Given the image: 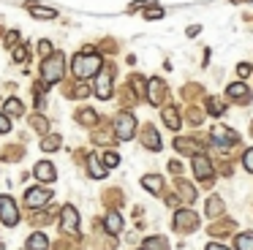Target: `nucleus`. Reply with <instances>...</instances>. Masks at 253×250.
Returning a JSON list of instances; mask_svg holds the SVG:
<instances>
[{
    "mask_svg": "<svg viewBox=\"0 0 253 250\" xmlns=\"http://www.w3.org/2000/svg\"><path fill=\"white\" fill-rule=\"evenodd\" d=\"M71 68H74V76L77 79H90V76H95L101 71V57L98 54H93V52H84V54H77L74 57V63H71Z\"/></svg>",
    "mask_w": 253,
    "mask_h": 250,
    "instance_id": "obj_1",
    "label": "nucleus"
},
{
    "mask_svg": "<svg viewBox=\"0 0 253 250\" xmlns=\"http://www.w3.org/2000/svg\"><path fill=\"white\" fill-rule=\"evenodd\" d=\"M63 65H66V57H63L60 52H52L49 57L44 60V65H41V74H44V82L46 87L55 84V82L63 79Z\"/></svg>",
    "mask_w": 253,
    "mask_h": 250,
    "instance_id": "obj_2",
    "label": "nucleus"
},
{
    "mask_svg": "<svg viewBox=\"0 0 253 250\" xmlns=\"http://www.w3.org/2000/svg\"><path fill=\"white\" fill-rule=\"evenodd\" d=\"M210 139H212V144L215 147H234L237 141H240V136L234 133V130H229V128H223V125H215L212 130H210Z\"/></svg>",
    "mask_w": 253,
    "mask_h": 250,
    "instance_id": "obj_3",
    "label": "nucleus"
},
{
    "mask_svg": "<svg viewBox=\"0 0 253 250\" xmlns=\"http://www.w3.org/2000/svg\"><path fill=\"white\" fill-rule=\"evenodd\" d=\"M0 217L6 226H17L19 223V212H17V204H14L11 196H0Z\"/></svg>",
    "mask_w": 253,
    "mask_h": 250,
    "instance_id": "obj_4",
    "label": "nucleus"
},
{
    "mask_svg": "<svg viewBox=\"0 0 253 250\" xmlns=\"http://www.w3.org/2000/svg\"><path fill=\"white\" fill-rule=\"evenodd\" d=\"M133 130H136V120H133L131 114H120V117L115 120V133L120 141H128L133 136Z\"/></svg>",
    "mask_w": 253,
    "mask_h": 250,
    "instance_id": "obj_5",
    "label": "nucleus"
},
{
    "mask_svg": "<svg viewBox=\"0 0 253 250\" xmlns=\"http://www.w3.org/2000/svg\"><path fill=\"white\" fill-rule=\"evenodd\" d=\"M52 199V190L46 188H30L28 193H25V207H30V209H39V207H46V201Z\"/></svg>",
    "mask_w": 253,
    "mask_h": 250,
    "instance_id": "obj_6",
    "label": "nucleus"
},
{
    "mask_svg": "<svg viewBox=\"0 0 253 250\" xmlns=\"http://www.w3.org/2000/svg\"><path fill=\"white\" fill-rule=\"evenodd\" d=\"M174 228H177V231H188V234H191V231H196V228H199V217L193 215L191 209H180L174 215Z\"/></svg>",
    "mask_w": 253,
    "mask_h": 250,
    "instance_id": "obj_7",
    "label": "nucleus"
},
{
    "mask_svg": "<svg viewBox=\"0 0 253 250\" xmlns=\"http://www.w3.org/2000/svg\"><path fill=\"white\" fill-rule=\"evenodd\" d=\"M60 228H63V231H77V228H79V215H77V209H74V207H63V212H60Z\"/></svg>",
    "mask_w": 253,
    "mask_h": 250,
    "instance_id": "obj_8",
    "label": "nucleus"
},
{
    "mask_svg": "<svg viewBox=\"0 0 253 250\" xmlns=\"http://www.w3.org/2000/svg\"><path fill=\"white\" fill-rule=\"evenodd\" d=\"M226 95L234 98L237 103H248V101H251V90H248V84H242V82H234V84L226 87Z\"/></svg>",
    "mask_w": 253,
    "mask_h": 250,
    "instance_id": "obj_9",
    "label": "nucleus"
},
{
    "mask_svg": "<svg viewBox=\"0 0 253 250\" xmlns=\"http://www.w3.org/2000/svg\"><path fill=\"white\" fill-rule=\"evenodd\" d=\"M193 174H196V179H210L212 177V163L204 155H196L193 158Z\"/></svg>",
    "mask_w": 253,
    "mask_h": 250,
    "instance_id": "obj_10",
    "label": "nucleus"
},
{
    "mask_svg": "<svg viewBox=\"0 0 253 250\" xmlns=\"http://www.w3.org/2000/svg\"><path fill=\"white\" fill-rule=\"evenodd\" d=\"M95 95L104 98V101L112 95V76L109 74H98V82H95Z\"/></svg>",
    "mask_w": 253,
    "mask_h": 250,
    "instance_id": "obj_11",
    "label": "nucleus"
},
{
    "mask_svg": "<svg viewBox=\"0 0 253 250\" xmlns=\"http://www.w3.org/2000/svg\"><path fill=\"white\" fill-rule=\"evenodd\" d=\"M36 177H39L41 182H52V179L57 177V171H55L52 163H39V166H36Z\"/></svg>",
    "mask_w": 253,
    "mask_h": 250,
    "instance_id": "obj_12",
    "label": "nucleus"
},
{
    "mask_svg": "<svg viewBox=\"0 0 253 250\" xmlns=\"http://www.w3.org/2000/svg\"><path fill=\"white\" fill-rule=\"evenodd\" d=\"M164 123L169 125L171 130H180L182 120H180V114H177V109H174V106H166V109H164Z\"/></svg>",
    "mask_w": 253,
    "mask_h": 250,
    "instance_id": "obj_13",
    "label": "nucleus"
},
{
    "mask_svg": "<svg viewBox=\"0 0 253 250\" xmlns=\"http://www.w3.org/2000/svg\"><path fill=\"white\" fill-rule=\"evenodd\" d=\"M142 139H144V147H147V150H155V152L161 150V136L155 133V128H144Z\"/></svg>",
    "mask_w": 253,
    "mask_h": 250,
    "instance_id": "obj_14",
    "label": "nucleus"
},
{
    "mask_svg": "<svg viewBox=\"0 0 253 250\" xmlns=\"http://www.w3.org/2000/svg\"><path fill=\"white\" fill-rule=\"evenodd\" d=\"M164 101V82L153 79L150 82V103H161Z\"/></svg>",
    "mask_w": 253,
    "mask_h": 250,
    "instance_id": "obj_15",
    "label": "nucleus"
},
{
    "mask_svg": "<svg viewBox=\"0 0 253 250\" xmlns=\"http://www.w3.org/2000/svg\"><path fill=\"white\" fill-rule=\"evenodd\" d=\"M46 245H49V239H46L41 231H36L33 237L28 239V250H46Z\"/></svg>",
    "mask_w": 253,
    "mask_h": 250,
    "instance_id": "obj_16",
    "label": "nucleus"
},
{
    "mask_svg": "<svg viewBox=\"0 0 253 250\" xmlns=\"http://www.w3.org/2000/svg\"><path fill=\"white\" fill-rule=\"evenodd\" d=\"M142 185L150 190V193H161V185H164V179H161L158 174H147V177L142 179Z\"/></svg>",
    "mask_w": 253,
    "mask_h": 250,
    "instance_id": "obj_17",
    "label": "nucleus"
},
{
    "mask_svg": "<svg viewBox=\"0 0 253 250\" xmlns=\"http://www.w3.org/2000/svg\"><path fill=\"white\" fill-rule=\"evenodd\" d=\"M22 112H25V106L17 101V98H11V101H6V106H3V114H6V117H19Z\"/></svg>",
    "mask_w": 253,
    "mask_h": 250,
    "instance_id": "obj_18",
    "label": "nucleus"
},
{
    "mask_svg": "<svg viewBox=\"0 0 253 250\" xmlns=\"http://www.w3.org/2000/svg\"><path fill=\"white\" fill-rule=\"evenodd\" d=\"M144 250H169V242L164 237H147L144 239Z\"/></svg>",
    "mask_w": 253,
    "mask_h": 250,
    "instance_id": "obj_19",
    "label": "nucleus"
},
{
    "mask_svg": "<svg viewBox=\"0 0 253 250\" xmlns=\"http://www.w3.org/2000/svg\"><path fill=\"white\" fill-rule=\"evenodd\" d=\"M30 14H33L36 19H55L57 11L55 8H46V5H33V8H30Z\"/></svg>",
    "mask_w": 253,
    "mask_h": 250,
    "instance_id": "obj_20",
    "label": "nucleus"
},
{
    "mask_svg": "<svg viewBox=\"0 0 253 250\" xmlns=\"http://www.w3.org/2000/svg\"><path fill=\"white\" fill-rule=\"evenodd\" d=\"M106 231H112V234L123 231V217L117 215V212H109V215H106Z\"/></svg>",
    "mask_w": 253,
    "mask_h": 250,
    "instance_id": "obj_21",
    "label": "nucleus"
},
{
    "mask_svg": "<svg viewBox=\"0 0 253 250\" xmlns=\"http://www.w3.org/2000/svg\"><path fill=\"white\" fill-rule=\"evenodd\" d=\"M87 163H90V166H87V168H90V174H93L95 179H104V177H106V166H101L98 158H90Z\"/></svg>",
    "mask_w": 253,
    "mask_h": 250,
    "instance_id": "obj_22",
    "label": "nucleus"
},
{
    "mask_svg": "<svg viewBox=\"0 0 253 250\" xmlns=\"http://www.w3.org/2000/svg\"><path fill=\"white\" fill-rule=\"evenodd\" d=\"M223 212V201L218 199V196H212V199H207V217H215Z\"/></svg>",
    "mask_w": 253,
    "mask_h": 250,
    "instance_id": "obj_23",
    "label": "nucleus"
},
{
    "mask_svg": "<svg viewBox=\"0 0 253 250\" xmlns=\"http://www.w3.org/2000/svg\"><path fill=\"white\" fill-rule=\"evenodd\" d=\"M60 136H44V141H41V150H46V152H55V150H60Z\"/></svg>",
    "mask_w": 253,
    "mask_h": 250,
    "instance_id": "obj_24",
    "label": "nucleus"
},
{
    "mask_svg": "<svg viewBox=\"0 0 253 250\" xmlns=\"http://www.w3.org/2000/svg\"><path fill=\"white\" fill-rule=\"evenodd\" d=\"M237 250H253V234H240L234 242Z\"/></svg>",
    "mask_w": 253,
    "mask_h": 250,
    "instance_id": "obj_25",
    "label": "nucleus"
},
{
    "mask_svg": "<svg viewBox=\"0 0 253 250\" xmlns=\"http://www.w3.org/2000/svg\"><path fill=\"white\" fill-rule=\"evenodd\" d=\"M207 109L215 114V117H218V114H223V103H220V101H215V98H210V101H207Z\"/></svg>",
    "mask_w": 253,
    "mask_h": 250,
    "instance_id": "obj_26",
    "label": "nucleus"
},
{
    "mask_svg": "<svg viewBox=\"0 0 253 250\" xmlns=\"http://www.w3.org/2000/svg\"><path fill=\"white\" fill-rule=\"evenodd\" d=\"M79 120H82L84 125H93L95 123V112L93 109H84V112H79Z\"/></svg>",
    "mask_w": 253,
    "mask_h": 250,
    "instance_id": "obj_27",
    "label": "nucleus"
},
{
    "mask_svg": "<svg viewBox=\"0 0 253 250\" xmlns=\"http://www.w3.org/2000/svg\"><path fill=\"white\" fill-rule=\"evenodd\" d=\"M104 163H106V168H115L117 163H120V155H117V152H106V155H104Z\"/></svg>",
    "mask_w": 253,
    "mask_h": 250,
    "instance_id": "obj_28",
    "label": "nucleus"
},
{
    "mask_svg": "<svg viewBox=\"0 0 253 250\" xmlns=\"http://www.w3.org/2000/svg\"><path fill=\"white\" fill-rule=\"evenodd\" d=\"M144 16H147V19H161V16H164V11H161L158 5H153V3H150V11H147Z\"/></svg>",
    "mask_w": 253,
    "mask_h": 250,
    "instance_id": "obj_29",
    "label": "nucleus"
},
{
    "mask_svg": "<svg viewBox=\"0 0 253 250\" xmlns=\"http://www.w3.org/2000/svg\"><path fill=\"white\" fill-rule=\"evenodd\" d=\"M242 163H245L248 171H253V150H245V155H242Z\"/></svg>",
    "mask_w": 253,
    "mask_h": 250,
    "instance_id": "obj_30",
    "label": "nucleus"
},
{
    "mask_svg": "<svg viewBox=\"0 0 253 250\" xmlns=\"http://www.w3.org/2000/svg\"><path fill=\"white\" fill-rule=\"evenodd\" d=\"M14 60H17V63H22V60H28V46H19V49H14Z\"/></svg>",
    "mask_w": 253,
    "mask_h": 250,
    "instance_id": "obj_31",
    "label": "nucleus"
},
{
    "mask_svg": "<svg viewBox=\"0 0 253 250\" xmlns=\"http://www.w3.org/2000/svg\"><path fill=\"white\" fill-rule=\"evenodd\" d=\"M6 130H11V123H8L6 114H0V133H6Z\"/></svg>",
    "mask_w": 253,
    "mask_h": 250,
    "instance_id": "obj_32",
    "label": "nucleus"
},
{
    "mask_svg": "<svg viewBox=\"0 0 253 250\" xmlns=\"http://www.w3.org/2000/svg\"><path fill=\"white\" fill-rule=\"evenodd\" d=\"M39 52L41 54H52V43L49 41H39Z\"/></svg>",
    "mask_w": 253,
    "mask_h": 250,
    "instance_id": "obj_33",
    "label": "nucleus"
},
{
    "mask_svg": "<svg viewBox=\"0 0 253 250\" xmlns=\"http://www.w3.org/2000/svg\"><path fill=\"white\" fill-rule=\"evenodd\" d=\"M237 74H240V76H248V74H251V65H248V63H240V65H237Z\"/></svg>",
    "mask_w": 253,
    "mask_h": 250,
    "instance_id": "obj_34",
    "label": "nucleus"
},
{
    "mask_svg": "<svg viewBox=\"0 0 253 250\" xmlns=\"http://www.w3.org/2000/svg\"><path fill=\"white\" fill-rule=\"evenodd\" d=\"M199 30H202V27H199V25L188 27V36H191V38H196V36H199Z\"/></svg>",
    "mask_w": 253,
    "mask_h": 250,
    "instance_id": "obj_35",
    "label": "nucleus"
},
{
    "mask_svg": "<svg viewBox=\"0 0 253 250\" xmlns=\"http://www.w3.org/2000/svg\"><path fill=\"white\" fill-rule=\"evenodd\" d=\"M17 41H19V36H17V33H11V36L6 38V43H8V46H14V43H17Z\"/></svg>",
    "mask_w": 253,
    "mask_h": 250,
    "instance_id": "obj_36",
    "label": "nucleus"
},
{
    "mask_svg": "<svg viewBox=\"0 0 253 250\" xmlns=\"http://www.w3.org/2000/svg\"><path fill=\"white\" fill-rule=\"evenodd\" d=\"M87 92H90V90H87V87H84V84H79V87H77V95H79V98H84V95H87Z\"/></svg>",
    "mask_w": 253,
    "mask_h": 250,
    "instance_id": "obj_37",
    "label": "nucleus"
},
{
    "mask_svg": "<svg viewBox=\"0 0 253 250\" xmlns=\"http://www.w3.org/2000/svg\"><path fill=\"white\" fill-rule=\"evenodd\" d=\"M207 250H229V248H223V245H207Z\"/></svg>",
    "mask_w": 253,
    "mask_h": 250,
    "instance_id": "obj_38",
    "label": "nucleus"
},
{
    "mask_svg": "<svg viewBox=\"0 0 253 250\" xmlns=\"http://www.w3.org/2000/svg\"><path fill=\"white\" fill-rule=\"evenodd\" d=\"M142 250H144V248H142Z\"/></svg>",
    "mask_w": 253,
    "mask_h": 250,
    "instance_id": "obj_39",
    "label": "nucleus"
}]
</instances>
